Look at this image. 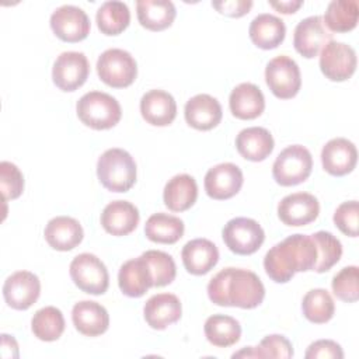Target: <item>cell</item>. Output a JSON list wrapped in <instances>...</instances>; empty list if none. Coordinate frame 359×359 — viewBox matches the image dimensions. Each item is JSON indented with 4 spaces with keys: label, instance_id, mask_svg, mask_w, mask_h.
<instances>
[{
    "label": "cell",
    "instance_id": "7402d4cb",
    "mask_svg": "<svg viewBox=\"0 0 359 359\" xmlns=\"http://www.w3.org/2000/svg\"><path fill=\"white\" fill-rule=\"evenodd\" d=\"M143 119L154 126H167L177 116V102L164 90H150L140 100Z\"/></svg>",
    "mask_w": 359,
    "mask_h": 359
},
{
    "label": "cell",
    "instance_id": "3957f363",
    "mask_svg": "<svg viewBox=\"0 0 359 359\" xmlns=\"http://www.w3.org/2000/svg\"><path fill=\"white\" fill-rule=\"evenodd\" d=\"M97 175L108 191L126 192L136 182V163L126 150L108 149L97 161Z\"/></svg>",
    "mask_w": 359,
    "mask_h": 359
},
{
    "label": "cell",
    "instance_id": "ee69618b",
    "mask_svg": "<svg viewBox=\"0 0 359 359\" xmlns=\"http://www.w3.org/2000/svg\"><path fill=\"white\" fill-rule=\"evenodd\" d=\"M212 6L222 14L229 17H243L252 7L251 0H224V1H212Z\"/></svg>",
    "mask_w": 359,
    "mask_h": 359
},
{
    "label": "cell",
    "instance_id": "cb8c5ba5",
    "mask_svg": "<svg viewBox=\"0 0 359 359\" xmlns=\"http://www.w3.org/2000/svg\"><path fill=\"white\" fill-rule=\"evenodd\" d=\"M118 285L123 294L140 297L153 286V276L143 255L126 261L118 273Z\"/></svg>",
    "mask_w": 359,
    "mask_h": 359
},
{
    "label": "cell",
    "instance_id": "4fadbf2b",
    "mask_svg": "<svg viewBox=\"0 0 359 359\" xmlns=\"http://www.w3.org/2000/svg\"><path fill=\"white\" fill-rule=\"evenodd\" d=\"M330 41H332V34L328 31L320 15L303 18L294 28V49L307 59L316 57Z\"/></svg>",
    "mask_w": 359,
    "mask_h": 359
},
{
    "label": "cell",
    "instance_id": "5b68a950",
    "mask_svg": "<svg viewBox=\"0 0 359 359\" xmlns=\"http://www.w3.org/2000/svg\"><path fill=\"white\" fill-rule=\"evenodd\" d=\"M313 168L311 153L302 144L283 149L272 165L273 180L282 187H292L306 181Z\"/></svg>",
    "mask_w": 359,
    "mask_h": 359
},
{
    "label": "cell",
    "instance_id": "9a60e30c",
    "mask_svg": "<svg viewBox=\"0 0 359 359\" xmlns=\"http://www.w3.org/2000/svg\"><path fill=\"white\" fill-rule=\"evenodd\" d=\"M243 171L233 163H222L208 170L205 175V191L216 201L230 199L243 187Z\"/></svg>",
    "mask_w": 359,
    "mask_h": 359
},
{
    "label": "cell",
    "instance_id": "83f0119b",
    "mask_svg": "<svg viewBox=\"0 0 359 359\" xmlns=\"http://www.w3.org/2000/svg\"><path fill=\"white\" fill-rule=\"evenodd\" d=\"M252 43L261 49H273L279 46L286 35L285 22L269 13L258 14L248 28Z\"/></svg>",
    "mask_w": 359,
    "mask_h": 359
},
{
    "label": "cell",
    "instance_id": "ba28073f",
    "mask_svg": "<svg viewBox=\"0 0 359 359\" xmlns=\"http://www.w3.org/2000/svg\"><path fill=\"white\" fill-rule=\"evenodd\" d=\"M226 247L238 255H250L259 250L265 233L258 222L250 217H234L229 220L222 231Z\"/></svg>",
    "mask_w": 359,
    "mask_h": 359
},
{
    "label": "cell",
    "instance_id": "603a6c76",
    "mask_svg": "<svg viewBox=\"0 0 359 359\" xmlns=\"http://www.w3.org/2000/svg\"><path fill=\"white\" fill-rule=\"evenodd\" d=\"M43 236L53 250L70 251L81 243L84 231L74 217L56 216L48 222Z\"/></svg>",
    "mask_w": 359,
    "mask_h": 359
},
{
    "label": "cell",
    "instance_id": "277c9868",
    "mask_svg": "<svg viewBox=\"0 0 359 359\" xmlns=\"http://www.w3.org/2000/svg\"><path fill=\"white\" fill-rule=\"evenodd\" d=\"M79 119L95 130L114 128L122 116V109L116 98L102 91L86 93L76 104Z\"/></svg>",
    "mask_w": 359,
    "mask_h": 359
},
{
    "label": "cell",
    "instance_id": "f546056e",
    "mask_svg": "<svg viewBox=\"0 0 359 359\" xmlns=\"http://www.w3.org/2000/svg\"><path fill=\"white\" fill-rule=\"evenodd\" d=\"M136 11L140 25L150 31L168 28L177 15L175 6L170 0H137Z\"/></svg>",
    "mask_w": 359,
    "mask_h": 359
},
{
    "label": "cell",
    "instance_id": "9c48e42d",
    "mask_svg": "<svg viewBox=\"0 0 359 359\" xmlns=\"http://www.w3.org/2000/svg\"><path fill=\"white\" fill-rule=\"evenodd\" d=\"M265 81L272 94L280 100L293 98L302 86V76L297 63L280 55L271 59L265 67Z\"/></svg>",
    "mask_w": 359,
    "mask_h": 359
},
{
    "label": "cell",
    "instance_id": "e0dca14e",
    "mask_svg": "<svg viewBox=\"0 0 359 359\" xmlns=\"http://www.w3.org/2000/svg\"><path fill=\"white\" fill-rule=\"evenodd\" d=\"M358 161L355 144L345 137H335L325 143L321 150L323 168L335 177L349 174Z\"/></svg>",
    "mask_w": 359,
    "mask_h": 359
},
{
    "label": "cell",
    "instance_id": "8992f818",
    "mask_svg": "<svg viewBox=\"0 0 359 359\" xmlns=\"http://www.w3.org/2000/svg\"><path fill=\"white\" fill-rule=\"evenodd\" d=\"M97 73L101 81L114 88L130 86L137 76L135 57L123 49L111 48L104 50L97 60Z\"/></svg>",
    "mask_w": 359,
    "mask_h": 359
},
{
    "label": "cell",
    "instance_id": "1f68e13d",
    "mask_svg": "<svg viewBox=\"0 0 359 359\" xmlns=\"http://www.w3.org/2000/svg\"><path fill=\"white\" fill-rule=\"evenodd\" d=\"M205 337L206 339L219 348H227L238 342L241 337L240 323L224 314H213L205 321Z\"/></svg>",
    "mask_w": 359,
    "mask_h": 359
},
{
    "label": "cell",
    "instance_id": "5bb4252c",
    "mask_svg": "<svg viewBox=\"0 0 359 359\" xmlns=\"http://www.w3.org/2000/svg\"><path fill=\"white\" fill-rule=\"evenodd\" d=\"M41 294L39 278L29 271H17L3 285L6 303L14 310L29 309Z\"/></svg>",
    "mask_w": 359,
    "mask_h": 359
},
{
    "label": "cell",
    "instance_id": "6da1fadb",
    "mask_svg": "<svg viewBox=\"0 0 359 359\" xmlns=\"http://www.w3.org/2000/svg\"><path fill=\"white\" fill-rule=\"evenodd\" d=\"M208 296L216 306L255 309L265 297V287L252 271L224 268L208 283Z\"/></svg>",
    "mask_w": 359,
    "mask_h": 359
},
{
    "label": "cell",
    "instance_id": "8d00e7d4",
    "mask_svg": "<svg viewBox=\"0 0 359 359\" xmlns=\"http://www.w3.org/2000/svg\"><path fill=\"white\" fill-rule=\"evenodd\" d=\"M317 248V262L313 271L323 273L330 271L342 255L341 241L330 231H317L311 234Z\"/></svg>",
    "mask_w": 359,
    "mask_h": 359
},
{
    "label": "cell",
    "instance_id": "ffe728a7",
    "mask_svg": "<svg viewBox=\"0 0 359 359\" xmlns=\"http://www.w3.org/2000/svg\"><path fill=\"white\" fill-rule=\"evenodd\" d=\"M139 210L128 201L109 202L101 213V226L112 236H128L139 224Z\"/></svg>",
    "mask_w": 359,
    "mask_h": 359
},
{
    "label": "cell",
    "instance_id": "60d3db41",
    "mask_svg": "<svg viewBox=\"0 0 359 359\" xmlns=\"http://www.w3.org/2000/svg\"><path fill=\"white\" fill-rule=\"evenodd\" d=\"M358 201L342 202L334 212V223L335 226L346 236L356 237L358 236Z\"/></svg>",
    "mask_w": 359,
    "mask_h": 359
},
{
    "label": "cell",
    "instance_id": "7bdbcfd3",
    "mask_svg": "<svg viewBox=\"0 0 359 359\" xmlns=\"http://www.w3.org/2000/svg\"><path fill=\"white\" fill-rule=\"evenodd\" d=\"M304 356L307 359H342L344 352L339 344L332 339H318L309 345Z\"/></svg>",
    "mask_w": 359,
    "mask_h": 359
},
{
    "label": "cell",
    "instance_id": "f6af8a7d",
    "mask_svg": "<svg viewBox=\"0 0 359 359\" xmlns=\"http://www.w3.org/2000/svg\"><path fill=\"white\" fill-rule=\"evenodd\" d=\"M1 353L4 358H18V345L14 337L1 334Z\"/></svg>",
    "mask_w": 359,
    "mask_h": 359
},
{
    "label": "cell",
    "instance_id": "bcb514c9",
    "mask_svg": "<svg viewBox=\"0 0 359 359\" xmlns=\"http://www.w3.org/2000/svg\"><path fill=\"white\" fill-rule=\"evenodd\" d=\"M269 6H271V7H273L275 10H278L279 13H283V14H292V13H296V11L303 6V1H302V0L269 1Z\"/></svg>",
    "mask_w": 359,
    "mask_h": 359
},
{
    "label": "cell",
    "instance_id": "7dc6e473",
    "mask_svg": "<svg viewBox=\"0 0 359 359\" xmlns=\"http://www.w3.org/2000/svg\"><path fill=\"white\" fill-rule=\"evenodd\" d=\"M231 358H261V353H259L258 348L247 346V348H243L241 351L233 353Z\"/></svg>",
    "mask_w": 359,
    "mask_h": 359
},
{
    "label": "cell",
    "instance_id": "836d02e7",
    "mask_svg": "<svg viewBox=\"0 0 359 359\" xmlns=\"http://www.w3.org/2000/svg\"><path fill=\"white\" fill-rule=\"evenodd\" d=\"M359 6L356 0H332L324 14V24L331 32H348L358 24Z\"/></svg>",
    "mask_w": 359,
    "mask_h": 359
},
{
    "label": "cell",
    "instance_id": "ab89813d",
    "mask_svg": "<svg viewBox=\"0 0 359 359\" xmlns=\"http://www.w3.org/2000/svg\"><path fill=\"white\" fill-rule=\"evenodd\" d=\"M0 191L4 202L17 199L24 191L22 172L10 161L0 163Z\"/></svg>",
    "mask_w": 359,
    "mask_h": 359
},
{
    "label": "cell",
    "instance_id": "d590c367",
    "mask_svg": "<svg viewBox=\"0 0 359 359\" xmlns=\"http://www.w3.org/2000/svg\"><path fill=\"white\" fill-rule=\"evenodd\" d=\"M302 311L310 323L324 324L334 317L335 304L325 289H311L303 297Z\"/></svg>",
    "mask_w": 359,
    "mask_h": 359
},
{
    "label": "cell",
    "instance_id": "f1b7e54d",
    "mask_svg": "<svg viewBox=\"0 0 359 359\" xmlns=\"http://www.w3.org/2000/svg\"><path fill=\"white\" fill-rule=\"evenodd\" d=\"M198 198V185L194 177L188 174L174 175L164 187V205L172 212L188 210Z\"/></svg>",
    "mask_w": 359,
    "mask_h": 359
},
{
    "label": "cell",
    "instance_id": "e575fe53",
    "mask_svg": "<svg viewBox=\"0 0 359 359\" xmlns=\"http://www.w3.org/2000/svg\"><path fill=\"white\" fill-rule=\"evenodd\" d=\"M65 325L62 311L53 306L39 309L31 320V330L34 335L45 342L59 339L65 331Z\"/></svg>",
    "mask_w": 359,
    "mask_h": 359
},
{
    "label": "cell",
    "instance_id": "30bf717a",
    "mask_svg": "<svg viewBox=\"0 0 359 359\" xmlns=\"http://www.w3.org/2000/svg\"><path fill=\"white\" fill-rule=\"evenodd\" d=\"M320 69L331 81H345L356 70L355 49L344 42L330 41L320 53Z\"/></svg>",
    "mask_w": 359,
    "mask_h": 359
},
{
    "label": "cell",
    "instance_id": "484cf974",
    "mask_svg": "<svg viewBox=\"0 0 359 359\" xmlns=\"http://www.w3.org/2000/svg\"><path fill=\"white\" fill-rule=\"evenodd\" d=\"M181 258L189 273L205 275L217 264L219 250L208 238H195L182 247Z\"/></svg>",
    "mask_w": 359,
    "mask_h": 359
},
{
    "label": "cell",
    "instance_id": "44dd1931",
    "mask_svg": "<svg viewBox=\"0 0 359 359\" xmlns=\"http://www.w3.org/2000/svg\"><path fill=\"white\" fill-rule=\"evenodd\" d=\"M72 320L76 330L86 337H98L109 327V316L104 306L91 300H81L73 306Z\"/></svg>",
    "mask_w": 359,
    "mask_h": 359
},
{
    "label": "cell",
    "instance_id": "ac0fdd59",
    "mask_svg": "<svg viewBox=\"0 0 359 359\" xmlns=\"http://www.w3.org/2000/svg\"><path fill=\"white\" fill-rule=\"evenodd\" d=\"M185 121L198 130H210L222 121L223 111L220 102L209 94H198L189 98L184 109Z\"/></svg>",
    "mask_w": 359,
    "mask_h": 359
},
{
    "label": "cell",
    "instance_id": "4dcf8cb0",
    "mask_svg": "<svg viewBox=\"0 0 359 359\" xmlns=\"http://www.w3.org/2000/svg\"><path fill=\"white\" fill-rule=\"evenodd\" d=\"M184 222L172 215L154 213L144 224V234L153 243L174 244L184 236Z\"/></svg>",
    "mask_w": 359,
    "mask_h": 359
},
{
    "label": "cell",
    "instance_id": "8fae6325",
    "mask_svg": "<svg viewBox=\"0 0 359 359\" xmlns=\"http://www.w3.org/2000/svg\"><path fill=\"white\" fill-rule=\"evenodd\" d=\"M88 73L90 65L83 52H63L52 67L53 83L62 91H76L86 83Z\"/></svg>",
    "mask_w": 359,
    "mask_h": 359
},
{
    "label": "cell",
    "instance_id": "7a4b0ae2",
    "mask_svg": "<svg viewBox=\"0 0 359 359\" xmlns=\"http://www.w3.org/2000/svg\"><path fill=\"white\" fill-rule=\"evenodd\" d=\"M316 262L317 248L311 236L292 234L265 254L264 268L273 282L286 283L296 272L313 271Z\"/></svg>",
    "mask_w": 359,
    "mask_h": 359
},
{
    "label": "cell",
    "instance_id": "d6a6232c",
    "mask_svg": "<svg viewBox=\"0 0 359 359\" xmlns=\"http://www.w3.org/2000/svg\"><path fill=\"white\" fill-rule=\"evenodd\" d=\"M98 29L105 35H118L123 32L130 22L129 7L123 1L109 0L100 6L95 14Z\"/></svg>",
    "mask_w": 359,
    "mask_h": 359
},
{
    "label": "cell",
    "instance_id": "2e32d148",
    "mask_svg": "<svg viewBox=\"0 0 359 359\" xmlns=\"http://www.w3.org/2000/svg\"><path fill=\"white\" fill-rule=\"evenodd\" d=\"M320 203L309 192H294L286 195L278 205V217L286 226H306L317 219Z\"/></svg>",
    "mask_w": 359,
    "mask_h": 359
},
{
    "label": "cell",
    "instance_id": "f35d334b",
    "mask_svg": "<svg viewBox=\"0 0 359 359\" xmlns=\"http://www.w3.org/2000/svg\"><path fill=\"white\" fill-rule=\"evenodd\" d=\"M334 294L346 303H353L359 299V269L355 265L342 268L331 282Z\"/></svg>",
    "mask_w": 359,
    "mask_h": 359
},
{
    "label": "cell",
    "instance_id": "b9f144b4",
    "mask_svg": "<svg viewBox=\"0 0 359 359\" xmlns=\"http://www.w3.org/2000/svg\"><path fill=\"white\" fill-rule=\"evenodd\" d=\"M261 358H278V359H289L293 356V346L290 341L279 334L266 335L261 339L257 346Z\"/></svg>",
    "mask_w": 359,
    "mask_h": 359
},
{
    "label": "cell",
    "instance_id": "74e56055",
    "mask_svg": "<svg viewBox=\"0 0 359 359\" xmlns=\"http://www.w3.org/2000/svg\"><path fill=\"white\" fill-rule=\"evenodd\" d=\"M153 276V286L161 287L170 285L177 275V266L172 257L164 251L149 250L142 254Z\"/></svg>",
    "mask_w": 359,
    "mask_h": 359
},
{
    "label": "cell",
    "instance_id": "d4e9b609",
    "mask_svg": "<svg viewBox=\"0 0 359 359\" xmlns=\"http://www.w3.org/2000/svg\"><path fill=\"white\" fill-rule=\"evenodd\" d=\"M229 107L236 118L250 121L258 118L264 112L265 98L255 84L241 83L231 90Z\"/></svg>",
    "mask_w": 359,
    "mask_h": 359
},
{
    "label": "cell",
    "instance_id": "d6986e66",
    "mask_svg": "<svg viewBox=\"0 0 359 359\" xmlns=\"http://www.w3.org/2000/svg\"><path fill=\"white\" fill-rule=\"evenodd\" d=\"M182 306L172 293H158L151 296L143 307L146 323L153 330H164L181 318Z\"/></svg>",
    "mask_w": 359,
    "mask_h": 359
},
{
    "label": "cell",
    "instance_id": "7c38bea8",
    "mask_svg": "<svg viewBox=\"0 0 359 359\" xmlns=\"http://www.w3.org/2000/svg\"><path fill=\"white\" fill-rule=\"evenodd\" d=\"M50 28L59 39L79 42L86 39L90 32V18L83 8L65 4L52 13Z\"/></svg>",
    "mask_w": 359,
    "mask_h": 359
},
{
    "label": "cell",
    "instance_id": "52a82bcc",
    "mask_svg": "<svg viewBox=\"0 0 359 359\" xmlns=\"http://www.w3.org/2000/svg\"><path fill=\"white\" fill-rule=\"evenodd\" d=\"M70 278L74 285L88 294H104L109 285L108 269L94 254L83 252L70 262Z\"/></svg>",
    "mask_w": 359,
    "mask_h": 359
},
{
    "label": "cell",
    "instance_id": "4316f807",
    "mask_svg": "<svg viewBox=\"0 0 359 359\" xmlns=\"http://www.w3.org/2000/svg\"><path fill=\"white\" fill-rule=\"evenodd\" d=\"M273 137L268 129L251 126L243 129L236 137L237 151L250 161H262L273 150Z\"/></svg>",
    "mask_w": 359,
    "mask_h": 359
}]
</instances>
